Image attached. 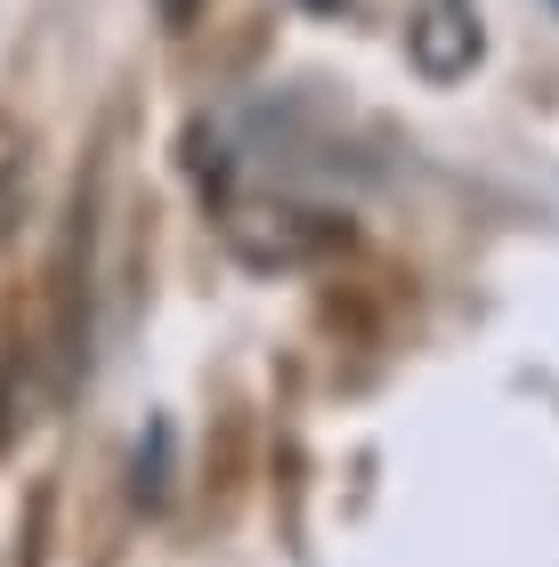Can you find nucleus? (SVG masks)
Wrapping results in <instances>:
<instances>
[{
	"label": "nucleus",
	"instance_id": "nucleus-1",
	"mask_svg": "<svg viewBox=\"0 0 559 567\" xmlns=\"http://www.w3.org/2000/svg\"><path fill=\"white\" fill-rule=\"evenodd\" d=\"M405 58H414L429 82H463L478 65V9L470 0H422L414 24H405Z\"/></svg>",
	"mask_w": 559,
	"mask_h": 567
},
{
	"label": "nucleus",
	"instance_id": "nucleus-2",
	"mask_svg": "<svg viewBox=\"0 0 559 567\" xmlns=\"http://www.w3.org/2000/svg\"><path fill=\"white\" fill-rule=\"evenodd\" d=\"M24 212V171L17 163H0V236H9V219Z\"/></svg>",
	"mask_w": 559,
	"mask_h": 567
},
{
	"label": "nucleus",
	"instance_id": "nucleus-3",
	"mask_svg": "<svg viewBox=\"0 0 559 567\" xmlns=\"http://www.w3.org/2000/svg\"><path fill=\"white\" fill-rule=\"evenodd\" d=\"M155 9H163V24H179V33H187V24H195V9H203V0H155Z\"/></svg>",
	"mask_w": 559,
	"mask_h": 567
},
{
	"label": "nucleus",
	"instance_id": "nucleus-4",
	"mask_svg": "<svg viewBox=\"0 0 559 567\" xmlns=\"http://www.w3.org/2000/svg\"><path fill=\"white\" fill-rule=\"evenodd\" d=\"M300 9H309V17H341L349 0H300Z\"/></svg>",
	"mask_w": 559,
	"mask_h": 567
}]
</instances>
